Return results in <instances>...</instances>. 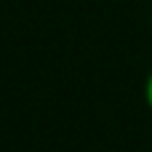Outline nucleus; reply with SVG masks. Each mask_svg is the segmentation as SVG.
<instances>
[{"label": "nucleus", "mask_w": 152, "mask_h": 152, "mask_svg": "<svg viewBox=\"0 0 152 152\" xmlns=\"http://www.w3.org/2000/svg\"><path fill=\"white\" fill-rule=\"evenodd\" d=\"M144 102H147V107L152 110V72L147 75V80H144Z\"/></svg>", "instance_id": "f257e3e1"}]
</instances>
